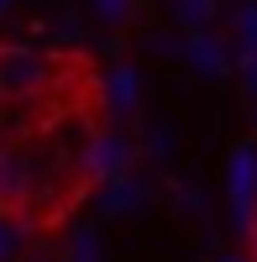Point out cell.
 I'll list each match as a JSON object with an SVG mask.
<instances>
[{"label":"cell","mask_w":257,"mask_h":262,"mask_svg":"<svg viewBox=\"0 0 257 262\" xmlns=\"http://www.w3.org/2000/svg\"><path fill=\"white\" fill-rule=\"evenodd\" d=\"M0 221H6V215H0ZM0 262H6V231H0Z\"/></svg>","instance_id":"obj_4"},{"label":"cell","mask_w":257,"mask_h":262,"mask_svg":"<svg viewBox=\"0 0 257 262\" xmlns=\"http://www.w3.org/2000/svg\"><path fill=\"white\" fill-rule=\"evenodd\" d=\"M247 257H252V262H257V210H252V215H247Z\"/></svg>","instance_id":"obj_3"},{"label":"cell","mask_w":257,"mask_h":262,"mask_svg":"<svg viewBox=\"0 0 257 262\" xmlns=\"http://www.w3.org/2000/svg\"><path fill=\"white\" fill-rule=\"evenodd\" d=\"M48 84V58L27 42H0V100H32Z\"/></svg>","instance_id":"obj_1"},{"label":"cell","mask_w":257,"mask_h":262,"mask_svg":"<svg viewBox=\"0 0 257 262\" xmlns=\"http://www.w3.org/2000/svg\"><path fill=\"white\" fill-rule=\"evenodd\" d=\"M32 200H37L32 158L16 152V147H0V215H6V221H27Z\"/></svg>","instance_id":"obj_2"}]
</instances>
